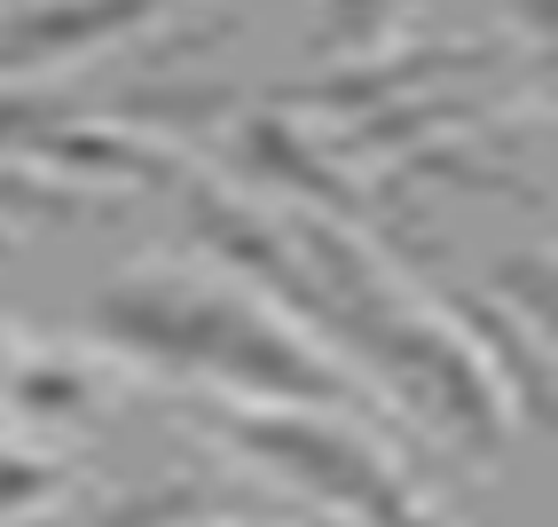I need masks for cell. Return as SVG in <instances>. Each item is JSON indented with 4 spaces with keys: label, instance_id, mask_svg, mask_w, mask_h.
<instances>
[{
    "label": "cell",
    "instance_id": "6da1fadb",
    "mask_svg": "<svg viewBox=\"0 0 558 527\" xmlns=\"http://www.w3.org/2000/svg\"><path fill=\"white\" fill-rule=\"evenodd\" d=\"M190 237H205L220 260H236L244 276H259L268 291H283L300 315H315L347 355H362L369 370H386V386L425 409L433 426H449L472 457L504 448V394L488 379V362H472V347L440 323L417 315L409 291L378 268V252L354 244V229L339 220H307V229H276V220L244 213L236 197L205 190V181H173Z\"/></svg>",
    "mask_w": 558,
    "mask_h": 527
},
{
    "label": "cell",
    "instance_id": "7a4b0ae2",
    "mask_svg": "<svg viewBox=\"0 0 558 527\" xmlns=\"http://www.w3.org/2000/svg\"><path fill=\"white\" fill-rule=\"evenodd\" d=\"M95 331L158 370H197V379H220L276 409H362V386L315 362V347H300L276 315L213 284H173V276L110 284L95 299Z\"/></svg>",
    "mask_w": 558,
    "mask_h": 527
},
{
    "label": "cell",
    "instance_id": "3957f363",
    "mask_svg": "<svg viewBox=\"0 0 558 527\" xmlns=\"http://www.w3.org/2000/svg\"><path fill=\"white\" fill-rule=\"evenodd\" d=\"M220 433H229L252 465H268L291 488L354 512L362 527H440L378 448L354 441L347 426H330L323 409H236V418H220Z\"/></svg>",
    "mask_w": 558,
    "mask_h": 527
},
{
    "label": "cell",
    "instance_id": "277c9868",
    "mask_svg": "<svg viewBox=\"0 0 558 527\" xmlns=\"http://www.w3.org/2000/svg\"><path fill=\"white\" fill-rule=\"evenodd\" d=\"M32 158V166H63V173H134V181H181L166 149H142L134 134H102L87 127L71 103L56 95H0V166Z\"/></svg>",
    "mask_w": 558,
    "mask_h": 527
},
{
    "label": "cell",
    "instance_id": "5b68a950",
    "mask_svg": "<svg viewBox=\"0 0 558 527\" xmlns=\"http://www.w3.org/2000/svg\"><path fill=\"white\" fill-rule=\"evenodd\" d=\"M236 166L252 173V181H276V190H291V197H307L315 205V220H369V229L386 237V213H378V197H362L354 181L323 158V149L283 119V110H252L244 119V134H236Z\"/></svg>",
    "mask_w": 558,
    "mask_h": 527
},
{
    "label": "cell",
    "instance_id": "8992f818",
    "mask_svg": "<svg viewBox=\"0 0 558 527\" xmlns=\"http://www.w3.org/2000/svg\"><path fill=\"white\" fill-rule=\"evenodd\" d=\"M158 9L166 0H32V9L0 16V80L63 63V56H87V48L119 40V32H134Z\"/></svg>",
    "mask_w": 558,
    "mask_h": 527
},
{
    "label": "cell",
    "instance_id": "52a82bcc",
    "mask_svg": "<svg viewBox=\"0 0 558 527\" xmlns=\"http://www.w3.org/2000/svg\"><path fill=\"white\" fill-rule=\"evenodd\" d=\"M457 71H488V56L472 48H409L393 63H347V71H315V80H291L276 87L268 103H323V110H386V103H409L433 80H457Z\"/></svg>",
    "mask_w": 558,
    "mask_h": 527
},
{
    "label": "cell",
    "instance_id": "ba28073f",
    "mask_svg": "<svg viewBox=\"0 0 558 527\" xmlns=\"http://www.w3.org/2000/svg\"><path fill=\"white\" fill-rule=\"evenodd\" d=\"M87 197L80 190H56V181L24 173V166H0V220H80Z\"/></svg>",
    "mask_w": 558,
    "mask_h": 527
},
{
    "label": "cell",
    "instance_id": "9c48e42d",
    "mask_svg": "<svg viewBox=\"0 0 558 527\" xmlns=\"http://www.w3.org/2000/svg\"><path fill=\"white\" fill-rule=\"evenodd\" d=\"M213 504L197 496V488H150L142 504H119V512H102L95 527H197Z\"/></svg>",
    "mask_w": 558,
    "mask_h": 527
},
{
    "label": "cell",
    "instance_id": "30bf717a",
    "mask_svg": "<svg viewBox=\"0 0 558 527\" xmlns=\"http://www.w3.org/2000/svg\"><path fill=\"white\" fill-rule=\"evenodd\" d=\"M393 16V0H323V24H315V48H362L369 32Z\"/></svg>",
    "mask_w": 558,
    "mask_h": 527
},
{
    "label": "cell",
    "instance_id": "8fae6325",
    "mask_svg": "<svg viewBox=\"0 0 558 527\" xmlns=\"http://www.w3.org/2000/svg\"><path fill=\"white\" fill-rule=\"evenodd\" d=\"M496 291L519 299V315H527V323H543V308H550V276H543V260H504V268H496Z\"/></svg>",
    "mask_w": 558,
    "mask_h": 527
},
{
    "label": "cell",
    "instance_id": "7c38bea8",
    "mask_svg": "<svg viewBox=\"0 0 558 527\" xmlns=\"http://www.w3.org/2000/svg\"><path fill=\"white\" fill-rule=\"evenodd\" d=\"M56 488L48 465H32V457H0V512H32Z\"/></svg>",
    "mask_w": 558,
    "mask_h": 527
},
{
    "label": "cell",
    "instance_id": "4fadbf2b",
    "mask_svg": "<svg viewBox=\"0 0 558 527\" xmlns=\"http://www.w3.org/2000/svg\"><path fill=\"white\" fill-rule=\"evenodd\" d=\"M16 402L24 409H71L80 402V379L71 370H16Z\"/></svg>",
    "mask_w": 558,
    "mask_h": 527
},
{
    "label": "cell",
    "instance_id": "5bb4252c",
    "mask_svg": "<svg viewBox=\"0 0 558 527\" xmlns=\"http://www.w3.org/2000/svg\"><path fill=\"white\" fill-rule=\"evenodd\" d=\"M393 9H401V0H393Z\"/></svg>",
    "mask_w": 558,
    "mask_h": 527
}]
</instances>
